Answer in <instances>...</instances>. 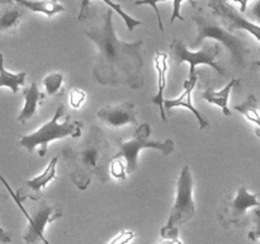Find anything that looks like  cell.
<instances>
[{"mask_svg": "<svg viewBox=\"0 0 260 244\" xmlns=\"http://www.w3.org/2000/svg\"><path fill=\"white\" fill-rule=\"evenodd\" d=\"M86 37L95 45L93 79L109 86L126 85L131 89L144 86V57L141 40L124 42L113 27V10L109 8L102 23L86 30Z\"/></svg>", "mask_w": 260, "mask_h": 244, "instance_id": "obj_1", "label": "cell"}, {"mask_svg": "<svg viewBox=\"0 0 260 244\" xmlns=\"http://www.w3.org/2000/svg\"><path fill=\"white\" fill-rule=\"evenodd\" d=\"M61 158L70 168V178L79 190L85 191L93 178L103 183L109 179V142L99 126H91L83 142L63 147Z\"/></svg>", "mask_w": 260, "mask_h": 244, "instance_id": "obj_2", "label": "cell"}, {"mask_svg": "<svg viewBox=\"0 0 260 244\" xmlns=\"http://www.w3.org/2000/svg\"><path fill=\"white\" fill-rule=\"evenodd\" d=\"M197 27V36L190 45V48H197L205 42V40H215L228 48L234 64L239 68H245L249 55V47L245 41L233 32L226 29L221 24L220 19L213 13H207L200 8L192 18Z\"/></svg>", "mask_w": 260, "mask_h": 244, "instance_id": "obj_3", "label": "cell"}, {"mask_svg": "<svg viewBox=\"0 0 260 244\" xmlns=\"http://www.w3.org/2000/svg\"><path fill=\"white\" fill-rule=\"evenodd\" d=\"M63 114V106H58L56 108L55 114L48 122H46L42 127L32 134L23 135L19 139L20 146L25 147L29 154H32L36 147H40L38 152L40 157H45L47 152L48 144L53 140L65 139V137H80L83 122L73 121L70 116H66L65 121L60 122V117Z\"/></svg>", "mask_w": 260, "mask_h": 244, "instance_id": "obj_4", "label": "cell"}, {"mask_svg": "<svg viewBox=\"0 0 260 244\" xmlns=\"http://www.w3.org/2000/svg\"><path fill=\"white\" fill-rule=\"evenodd\" d=\"M196 214V205L193 201V177L188 165H184L180 172L177 183V197L174 206L170 211L169 220L161 229L164 239H177L182 224L192 220Z\"/></svg>", "mask_w": 260, "mask_h": 244, "instance_id": "obj_5", "label": "cell"}, {"mask_svg": "<svg viewBox=\"0 0 260 244\" xmlns=\"http://www.w3.org/2000/svg\"><path fill=\"white\" fill-rule=\"evenodd\" d=\"M150 134H151V126L147 122L139 125L135 131L134 139L128 141L123 140H117V150L112 159H118L123 158L126 160V172L127 174L135 172L137 168V160H139V154L144 149H155L159 150L160 152L169 157L175 150L174 141L167 139L165 141H156V140H150Z\"/></svg>", "mask_w": 260, "mask_h": 244, "instance_id": "obj_6", "label": "cell"}, {"mask_svg": "<svg viewBox=\"0 0 260 244\" xmlns=\"http://www.w3.org/2000/svg\"><path fill=\"white\" fill-rule=\"evenodd\" d=\"M0 182L7 187L8 192L10 193L13 200L15 201L18 207L22 210L25 219H27V228H25L24 233H23V239H24L25 243L37 244L38 241H42V238L45 236L43 233H45V228L47 226V224L62 218V206H61L60 203H50L46 202V201H42V202L33 206L30 212L28 214V211L25 210V207L23 206V202H20V201L15 197L14 191H13L12 187L8 185V182L5 180V178L3 177L2 174H0Z\"/></svg>", "mask_w": 260, "mask_h": 244, "instance_id": "obj_7", "label": "cell"}, {"mask_svg": "<svg viewBox=\"0 0 260 244\" xmlns=\"http://www.w3.org/2000/svg\"><path fill=\"white\" fill-rule=\"evenodd\" d=\"M221 51H222V48H221L220 43L217 42H206L201 50L190 51L188 48V46L182 40L175 38V40H173L172 45H170V52L168 55L178 65L183 63L189 64V76L198 73V65L211 66L220 75L228 76V73L225 71V69L218 65L217 61H216V58L220 55Z\"/></svg>", "mask_w": 260, "mask_h": 244, "instance_id": "obj_8", "label": "cell"}, {"mask_svg": "<svg viewBox=\"0 0 260 244\" xmlns=\"http://www.w3.org/2000/svg\"><path fill=\"white\" fill-rule=\"evenodd\" d=\"M258 195L250 193L245 186H240L235 196H228L218 210L217 218L223 228H245L250 223L248 211L251 207H259Z\"/></svg>", "mask_w": 260, "mask_h": 244, "instance_id": "obj_9", "label": "cell"}, {"mask_svg": "<svg viewBox=\"0 0 260 244\" xmlns=\"http://www.w3.org/2000/svg\"><path fill=\"white\" fill-rule=\"evenodd\" d=\"M208 7L213 14L220 19L221 24L230 32L234 30H246L251 33L260 42V25L246 19L243 13L238 12L226 0H208ZM260 51V48H259Z\"/></svg>", "mask_w": 260, "mask_h": 244, "instance_id": "obj_10", "label": "cell"}, {"mask_svg": "<svg viewBox=\"0 0 260 244\" xmlns=\"http://www.w3.org/2000/svg\"><path fill=\"white\" fill-rule=\"evenodd\" d=\"M57 163L58 157H53L46 169L40 175H36L32 179H28L23 183L20 188L14 192V196L20 201L24 202L25 200L38 201L42 197L43 190L57 177Z\"/></svg>", "mask_w": 260, "mask_h": 244, "instance_id": "obj_11", "label": "cell"}, {"mask_svg": "<svg viewBox=\"0 0 260 244\" xmlns=\"http://www.w3.org/2000/svg\"><path fill=\"white\" fill-rule=\"evenodd\" d=\"M98 117L104 125L109 127H122L126 125L139 126L135 104L129 102L103 107L98 111Z\"/></svg>", "mask_w": 260, "mask_h": 244, "instance_id": "obj_12", "label": "cell"}, {"mask_svg": "<svg viewBox=\"0 0 260 244\" xmlns=\"http://www.w3.org/2000/svg\"><path fill=\"white\" fill-rule=\"evenodd\" d=\"M198 78H200V73L194 74L192 76H188L187 80L184 81V92L178 97L177 99H164V109H165V113L167 112L172 111L173 108L175 107H184V108L189 109L194 117L197 118V121L200 122V127L201 130H207L210 127V122L208 119L193 106V102H192V93H193V89H194L196 84H197Z\"/></svg>", "mask_w": 260, "mask_h": 244, "instance_id": "obj_13", "label": "cell"}, {"mask_svg": "<svg viewBox=\"0 0 260 244\" xmlns=\"http://www.w3.org/2000/svg\"><path fill=\"white\" fill-rule=\"evenodd\" d=\"M155 70L157 73V93L150 98V102L155 106L160 107V117L164 122L168 121L167 113L164 109V92L167 89L168 70H169V55L157 51L154 58Z\"/></svg>", "mask_w": 260, "mask_h": 244, "instance_id": "obj_14", "label": "cell"}, {"mask_svg": "<svg viewBox=\"0 0 260 244\" xmlns=\"http://www.w3.org/2000/svg\"><path fill=\"white\" fill-rule=\"evenodd\" d=\"M24 10L25 8L14 0L0 3V35L15 32L22 23Z\"/></svg>", "mask_w": 260, "mask_h": 244, "instance_id": "obj_15", "label": "cell"}, {"mask_svg": "<svg viewBox=\"0 0 260 244\" xmlns=\"http://www.w3.org/2000/svg\"><path fill=\"white\" fill-rule=\"evenodd\" d=\"M102 2H103L104 4L108 5V7L111 8L113 12L118 13L119 17H121L122 19H123V22L126 23V27L128 30H134L135 27L142 24L141 20H137L136 18L131 17L129 14H127V13L122 9L121 5L117 4V3L112 2V0H102ZM94 15H95V10H94V7L91 5L90 0H81L80 12H79V15H78L79 22H84V20L90 19V18L94 17Z\"/></svg>", "mask_w": 260, "mask_h": 244, "instance_id": "obj_16", "label": "cell"}, {"mask_svg": "<svg viewBox=\"0 0 260 244\" xmlns=\"http://www.w3.org/2000/svg\"><path fill=\"white\" fill-rule=\"evenodd\" d=\"M23 96H24V106H23L22 111H20L19 116H18V122L20 124H25L29 121L30 118L37 114L38 108H40L41 103L45 99V94L41 93L38 85L36 81H32L29 88H25L23 90Z\"/></svg>", "mask_w": 260, "mask_h": 244, "instance_id": "obj_17", "label": "cell"}, {"mask_svg": "<svg viewBox=\"0 0 260 244\" xmlns=\"http://www.w3.org/2000/svg\"><path fill=\"white\" fill-rule=\"evenodd\" d=\"M239 84H240L239 79H233L221 90H213L212 88H207L203 92L202 97L210 104H215V106L220 107L225 116H231V111L229 109V97H230V92L233 90L234 86L239 85Z\"/></svg>", "mask_w": 260, "mask_h": 244, "instance_id": "obj_18", "label": "cell"}, {"mask_svg": "<svg viewBox=\"0 0 260 244\" xmlns=\"http://www.w3.org/2000/svg\"><path fill=\"white\" fill-rule=\"evenodd\" d=\"M27 10L33 13H41L47 17L65 12V7L58 0H14Z\"/></svg>", "mask_w": 260, "mask_h": 244, "instance_id": "obj_19", "label": "cell"}, {"mask_svg": "<svg viewBox=\"0 0 260 244\" xmlns=\"http://www.w3.org/2000/svg\"><path fill=\"white\" fill-rule=\"evenodd\" d=\"M25 78H27V73L25 71H20L18 74L9 73L4 66V56L0 52V88L7 86L13 94H17L19 90V86L24 85Z\"/></svg>", "mask_w": 260, "mask_h": 244, "instance_id": "obj_20", "label": "cell"}, {"mask_svg": "<svg viewBox=\"0 0 260 244\" xmlns=\"http://www.w3.org/2000/svg\"><path fill=\"white\" fill-rule=\"evenodd\" d=\"M256 102L258 101H256L255 96H254V94H250L244 103L235 106V109L238 112H240L243 116H245L249 121L253 122L254 125L258 126V131L256 132H258V135L260 136V114L258 111V107H256Z\"/></svg>", "mask_w": 260, "mask_h": 244, "instance_id": "obj_21", "label": "cell"}, {"mask_svg": "<svg viewBox=\"0 0 260 244\" xmlns=\"http://www.w3.org/2000/svg\"><path fill=\"white\" fill-rule=\"evenodd\" d=\"M63 75L61 73L50 74L43 79V85H45L46 94L48 96H56L58 93H62Z\"/></svg>", "mask_w": 260, "mask_h": 244, "instance_id": "obj_22", "label": "cell"}, {"mask_svg": "<svg viewBox=\"0 0 260 244\" xmlns=\"http://www.w3.org/2000/svg\"><path fill=\"white\" fill-rule=\"evenodd\" d=\"M109 172L113 175L114 178L119 180H123L127 178V172H126V164L121 160V158L118 159H112L109 163Z\"/></svg>", "mask_w": 260, "mask_h": 244, "instance_id": "obj_23", "label": "cell"}, {"mask_svg": "<svg viewBox=\"0 0 260 244\" xmlns=\"http://www.w3.org/2000/svg\"><path fill=\"white\" fill-rule=\"evenodd\" d=\"M85 99H86V94L85 92H83L81 89H74V90H71L70 96H69L70 106L75 109L80 108V107L84 104V102H85Z\"/></svg>", "mask_w": 260, "mask_h": 244, "instance_id": "obj_24", "label": "cell"}, {"mask_svg": "<svg viewBox=\"0 0 260 244\" xmlns=\"http://www.w3.org/2000/svg\"><path fill=\"white\" fill-rule=\"evenodd\" d=\"M251 221H253L254 224V229L249 231L248 238L250 239V240L256 241L260 239V208H255V210H254Z\"/></svg>", "mask_w": 260, "mask_h": 244, "instance_id": "obj_25", "label": "cell"}, {"mask_svg": "<svg viewBox=\"0 0 260 244\" xmlns=\"http://www.w3.org/2000/svg\"><path fill=\"white\" fill-rule=\"evenodd\" d=\"M162 2H167V0H137L135 2L136 5H150V7L154 8L155 10V14H156V19L157 23H159V28H160V32H164V25H162V20H161V15H160V10L157 8V4Z\"/></svg>", "mask_w": 260, "mask_h": 244, "instance_id": "obj_26", "label": "cell"}, {"mask_svg": "<svg viewBox=\"0 0 260 244\" xmlns=\"http://www.w3.org/2000/svg\"><path fill=\"white\" fill-rule=\"evenodd\" d=\"M135 238V233L131 230H124L117 236H114L109 244H128Z\"/></svg>", "mask_w": 260, "mask_h": 244, "instance_id": "obj_27", "label": "cell"}, {"mask_svg": "<svg viewBox=\"0 0 260 244\" xmlns=\"http://www.w3.org/2000/svg\"><path fill=\"white\" fill-rule=\"evenodd\" d=\"M184 0H173V14L170 17V23H174L175 20H184V17L180 14V7Z\"/></svg>", "mask_w": 260, "mask_h": 244, "instance_id": "obj_28", "label": "cell"}, {"mask_svg": "<svg viewBox=\"0 0 260 244\" xmlns=\"http://www.w3.org/2000/svg\"><path fill=\"white\" fill-rule=\"evenodd\" d=\"M249 17L253 18L255 22H258V24L260 25V0L254 4V7L251 8V10L249 12Z\"/></svg>", "mask_w": 260, "mask_h": 244, "instance_id": "obj_29", "label": "cell"}, {"mask_svg": "<svg viewBox=\"0 0 260 244\" xmlns=\"http://www.w3.org/2000/svg\"><path fill=\"white\" fill-rule=\"evenodd\" d=\"M0 185H2V182H0ZM10 241H12L10 234L5 231L3 228H0V243H10Z\"/></svg>", "mask_w": 260, "mask_h": 244, "instance_id": "obj_30", "label": "cell"}, {"mask_svg": "<svg viewBox=\"0 0 260 244\" xmlns=\"http://www.w3.org/2000/svg\"><path fill=\"white\" fill-rule=\"evenodd\" d=\"M226 2H229V0H226ZM231 2L239 3V4H240V12L246 13V5H248L249 0H231Z\"/></svg>", "mask_w": 260, "mask_h": 244, "instance_id": "obj_31", "label": "cell"}, {"mask_svg": "<svg viewBox=\"0 0 260 244\" xmlns=\"http://www.w3.org/2000/svg\"><path fill=\"white\" fill-rule=\"evenodd\" d=\"M254 66H256V68L260 69V60L259 61H255V63H254Z\"/></svg>", "mask_w": 260, "mask_h": 244, "instance_id": "obj_32", "label": "cell"}, {"mask_svg": "<svg viewBox=\"0 0 260 244\" xmlns=\"http://www.w3.org/2000/svg\"><path fill=\"white\" fill-rule=\"evenodd\" d=\"M42 241H43V243H45V244H50V243H48V240H47V239L45 238V236H43V238H42Z\"/></svg>", "mask_w": 260, "mask_h": 244, "instance_id": "obj_33", "label": "cell"}, {"mask_svg": "<svg viewBox=\"0 0 260 244\" xmlns=\"http://www.w3.org/2000/svg\"><path fill=\"white\" fill-rule=\"evenodd\" d=\"M8 2H13V0H0V3H8Z\"/></svg>", "mask_w": 260, "mask_h": 244, "instance_id": "obj_34", "label": "cell"}]
</instances>
